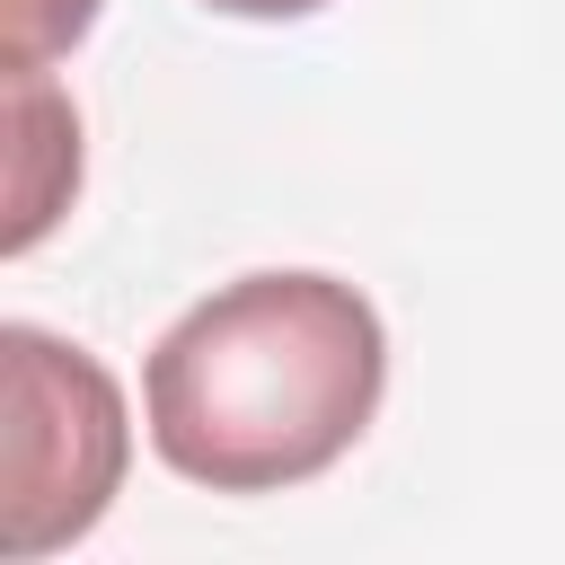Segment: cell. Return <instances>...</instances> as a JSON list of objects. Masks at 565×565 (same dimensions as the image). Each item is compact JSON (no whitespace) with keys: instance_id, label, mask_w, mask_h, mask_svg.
Listing matches in <instances>:
<instances>
[{"instance_id":"obj_1","label":"cell","mask_w":565,"mask_h":565,"mask_svg":"<svg viewBox=\"0 0 565 565\" xmlns=\"http://www.w3.org/2000/svg\"><path fill=\"white\" fill-rule=\"evenodd\" d=\"M388 397V327L344 274L274 265L203 291L141 362L150 450L212 494L327 477Z\"/></svg>"},{"instance_id":"obj_2","label":"cell","mask_w":565,"mask_h":565,"mask_svg":"<svg viewBox=\"0 0 565 565\" xmlns=\"http://www.w3.org/2000/svg\"><path fill=\"white\" fill-rule=\"evenodd\" d=\"M0 380H9V521H0V547L18 565L88 539L124 486V459H132V424H124V388L97 353L9 318L0 327Z\"/></svg>"},{"instance_id":"obj_3","label":"cell","mask_w":565,"mask_h":565,"mask_svg":"<svg viewBox=\"0 0 565 565\" xmlns=\"http://www.w3.org/2000/svg\"><path fill=\"white\" fill-rule=\"evenodd\" d=\"M9 256H26L79 194V115L44 71H9Z\"/></svg>"},{"instance_id":"obj_4","label":"cell","mask_w":565,"mask_h":565,"mask_svg":"<svg viewBox=\"0 0 565 565\" xmlns=\"http://www.w3.org/2000/svg\"><path fill=\"white\" fill-rule=\"evenodd\" d=\"M106 0H0L9 18V71H53L88 26H97Z\"/></svg>"},{"instance_id":"obj_5","label":"cell","mask_w":565,"mask_h":565,"mask_svg":"<svg viewBox=\"0 0 565 565\" xmlns=\"http://www.w3.org/2000/svg\"><path fill=\"white\" fill-rule=\"evenodd\" d=\"M203 9H221V18H265V26H274V18H318L327 0H203Z\"/></svg>"}]
</instances>
